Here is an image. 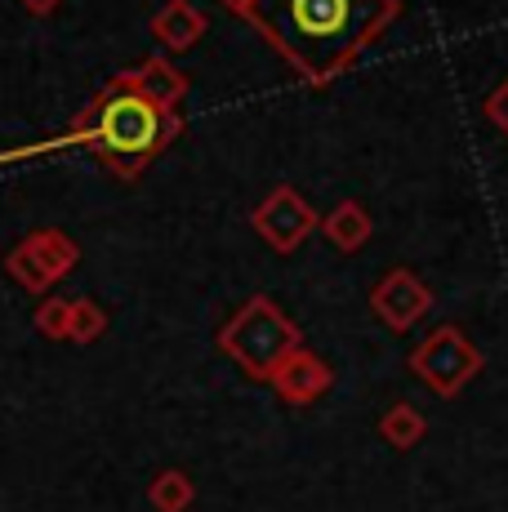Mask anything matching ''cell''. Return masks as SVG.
Masks as SVG:
<instances>
[{
  "label": "cell",
  "instance_id": "6da1fadb",
  "mask_svg": "<svg viewBox=\"0 0 508 512\" xmlns=\"http://www.w3.org/2000/svg\"><path fill=\"white\" fill-rule=\"evenodd\" d=\"M397 18L402 0H259L246 23L308 85H326L357 67Z\"/></svg>",
  "mask_w": 508,
  "mask_h": 512
},
{
  "label": "cell",
  "instance_id": "7a4b0ae2",
  "mask_svg": "<svg viewBox=\"0 0 508 512\" xmlns=\"http://www.w3.org/2000/svg\"><path fill=\"white\" fill-rule=\"evenodd\" d=\"M183 134V112L156 103L152 90L139 81V72H116L99 94L85 103V112L72 121L63 143L85 147L112 179L130 183Z\"/></svg>",
  "mask_w": 508,
  "mask_h": 512
},
{
  "label": "cell",
  "instance_id": "3957f363",
  "mask_svg": "<svg viewBox=\"0 0 508 512\" xmlns=\"http://www.w3.org/2000/svg\"><path fill=\"white\" fill-rule=\"evenodd\" d=\"M219 348L228 352V357L237 361L250 379L268 383L272 374H277L299 348H304V334H299L295 321L277 308V299L254 294V299H246L219 326Z\"/></svg>",
  "mask_w": 508,
  "mask_h": 512
},
{
  "label": "cell",
  "instance_id": "277c9868",
  "mask_svg": "<svg viewBox=\"0 0 508 512\" xmlns=\"http://www.w3.org/2000/svg\"><path fill=\"white\" fill-rule=\"evenodd\" d=\"M482 366H486L482 348H477L459 326L433 330L424 343H415V352H410V374H415L433 397H446V401L459 397V392L482 374Z\"/></svg>",
  "mask_w": 508,
  "mask_h": 512
},
{
  "label": "cell",
  "instance_id": "5b68a950",
  "mask_svg": "<svg viewBox=\"0 0 508 512\" xmlns=\"http://www.w3.org/2000/svg\"><path fill=\"white\" fill-rule=\"evenodd\" d=\"M76 263H81V245H76V236H67L63 228L27 232L23 241L5 254V272L32 294H50Z\"/></svg>",
  "mask_w": 508,
  "mask_h": 512
},
{
  "label": "cell",
  "instance_id": "8992f818",
  "mask_svg": "<svg viewBox=\"0 0 508 512\" xmlns=\"http://www.w3.org/2000/svg\"><path fill=\"white\" fill-rule=\"evenodd\" d=\"M250 223H254V232L268 241V250L290 254V250H299V245H304L308 236L321 228V214L312 210L308 196L299 192V187L281 183V187H272L259 205H254Z\"/></svg>",
  "mask_w": 508,
  "mask_h": 512
},
{
  "label": "cell",
  "instance_id": "52a82bcc",
  "mask_svg": "<svg viewBox=\"0 0 508 512\" xmlns=\"http://www.w3.org/2000/svg\"><path fill=\"white\" fill-rule=\"evenodd\" d=\"M428 308H433V290H428V285L419 281V272H410V268L384 272V277L375 281V290H370V312H375L393 334L415 330L419 321L428 317Z\"/></svg>",
  "mask_w": 508,
  "mask_h": 512
},
{
  "label": "cell",
  "instance_id": "ba28073f",
  "mask_svg": "<svg viewBox=\"0 0 508 512\" xmlns=\"http://www.w3.org/2000/svg\"><path fill=\"white\" fill-rule=\"evenodd\" d=\"M268 383L277 388V397L286 401V406H312V401H321L330 392L335 374H330V366L312 348H299L295 357H290L286 366L272 374Z\"/></svg>",
  "mask_w": 508,
  "mask_h": 512
},
{
  "label": "cell",
  "instance_id": "9c48e42d",
  "mask_svg": "<svg viewBox=\"0 0 508 512\" xmlns=\"http://www.w3.org/2000/svg\"><path fill=\"white\" fill-rule=\"evenodd\" d=\"M205 27H210V18H205L192 0H165V5L152 14L156 45L170 49V54H188V49L205 36Z\"/></svg>",
  "mask_w": 508,
  "mask_h": 512
},
{
  "label": "cell",
  "instance_id": "30bf717a",
  "mask_svg": "<svg viewBox=\"0 0 508 512\" xmlns=\"http://www.w3.org/2000/svg\"><path fill=\"white\" fill-rule=\"evenodd\" d=\"M321 232H326V241L335 245V250L357 254V250H366V241L375 236V219L366 214V205H361V201L344 196V201H335L326 210V219H321Z\"/></svg>",
  "mask_w": 508,
  "mask_h": 512
},
{
  "label": "cell",
  "instance_id": "8fae6325",
  "mask_svg": "<svg viewBox=\"0 0 508 512\" xmlns=\"http://www.w3.org/2000/svg\"><path fill=\"white\" fill-rule=\"evenodd\" d=\"M134 72H139V81L152 90L156 103L183 112V103H188V76H183L170 58H143V63H134Z\"/></svg>",
  "mask_w": 508,
  "mask_h": 512
},
{
  "label": "cell",
  "instance_id": "7c38bea8",
  "mask_svg": "<svg viewBox=\"0 0 508 512\" xmlns=\"http://www.w3.org/2000/svg\"><path fill=\"white\" fill-rule=\"evenodd\" d=\"M424 432H428V419L415 406H406V401H397V406H388L379 415V437L393 450H415L424 441Z\"/></svg>",
  "mask_w": 508,
  "mask_h": 512
},
{
  "label": "cell",
  "instance_id": "4fadbf2b",
  "mask_svg": "<svg viewBox=\"0 0 508 512\" xmlns=\"http://www.w3.org/2000/svg\"><path fill=\"white\" fill-rule=\"evenodd\" d=\"M192 499H197V486H192V477L183 468L156 472V481L148 486V504L156 512H188Z\"/></svg>",
  "mask_w": 508,
  "mask_h": 512
},
{
  "label": "cell",
  "instance_id": "5bb4252c",
  "mask_svg": "<svg viewBox=\"0 0 508 512\" xmlns=\"http://www.w3.org/2000/svg\"><path fill=\"white\" fill-rule=\"evenodd\" d=\"M107 330V312L94 299H72V326H67V343H94Z\"/></svg>",
  "mask_w": 508,
  "mask_h": 512
},
{
  "label": "cell",
  "instance_id": "9a60e30c",
  "mask_svg": "<svg viewBox=\"0 0 508 512\" xmlns=\"http://www.w3.org/2000/svg\"><path fill=\"white\" fill-rule=\"evenodd\" d=\"M32 326L54 343H67V326H72V299H41V308L32 312Z\"/></svg>",
  "mask_w": 508,
  "mask_h": 512
},
{
  "label": "cell",
  "instance_id": "2e32d148",
  "mask_svg": "<svg viewBox=\"0 0 508 512\" xmlns=\"http://www.w3.org/2000/svg\"><path fill=\"white\" fill-rule=\"evenodd\" d=\"M482 112H486V121H491V130H495V134H500V139L508 143V76H504L500 85H495L491 94H486Z\"/></svg>",
  "mask_w": 508,
  "mask_h": 512
},
{
  "label": "cell",
  "instance_id": "e0dca14e",
  "mask_svg": "<svg viewBox=\"0 0 508 512\" xmlns=\"http://www.w3.org/2000/svg\"><path fill=\"white\" fill-rule=\"evenodd\" d=\"M18 5L27 9V14H36V18H45V14H54L58 5H63V0H18Z\"/></svg>",
  "mask_w": 508,
  "mask_h": 512
},
{
  "label": "cell",
  "instance_id": "ac0fdd59",
  "mask_svg": "<svg viewBox=\"0 0 508 512\" xmlns=\"http://www.w3.org/2000/svg\"><path fill=\"white\" fill-rule=\"evenodd\" d=\"M223 9H232V14H241V18H250V9L259 5V0H219Z\"/></svg>",
  "mask_w": 508,
  "mask_h": 512
}]
</instances>
